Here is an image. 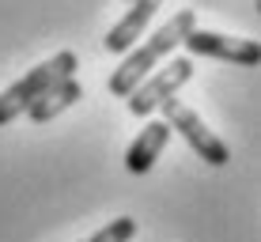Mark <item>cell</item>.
<instances>
[{"mask_svg":"<svg viewBox=\"0 0 261 242\" xmlns=\"http://www.w3.org/2000/svg\"><path fill=\"white\" fill-rule=\"evenodd\" d=\"M190 31H193V12L186 8V12H178L167 26H159V31L151 34L140 49H133L129 57L121 61V68L110 76V95L129 98L133 91H137V84H144V79L163 65V57H170V49L182 46V38H186Z\"/></svg>","mask_w":261,"mask_h":242,"instance_id":"cell-1","label":"cell"},{"mask_svg":"<svg viewBox=\"0 0 261 242\" xmlns=\"http://www.w3.org/2000/svg\"><path fill=\"white\" fill-rule=\"evenodd\" d=\"M72 76H76V53H72V49H61L57 57L34 65L23 79H15L8 91H0V125L15 121L19 114L31 110V106L38 102L49 87L65 84V79H72Z\"/></svg>","mask_w":261,"mask_h":242,"instance_id":"cell-2","label":"cell"},{"mask_svg":"<svg viewBox=\"0 0 261 242\" xmlns=\"http://www.w3.org/2000/svg\"><path fill=\"white\" fill-rule=\"evenodd\" d=\"M190 79H193V57H170L167 65H159L144 84H137V91L125 98V106H129V114H137V118H148L167 98H174L178 87H186Z\"/></svg>","mask_w":261,"mask_h":242,"instance_id":"cell-3","label":"cell"},{"mask_svg":"<svg viewBox=\"0 0 261 242\" xmlns=\"http://www.w3.org/2000/svg\"><path fill=\"white\" fill-rule=\"evenodd\" d=\"M159 110H163L167 129H170V132H178V137H182L186 144L197 151V159H204L208 167H223V163L231 159L227 144H223V140L216 137V132H212L201 118H197V114H193L186 102H178V98H167Z\"/></svg>","mask_w":261,"mask_h":242,"instance_id":"cell-4","label":"cell"},{"mask_svg":"<svg viewBox=\"0 0 261 242\" xmlns=\"http://www.w3.org/2000/svg\"><path fill=\"white\" fill-rule=\"evenodd\" d=\"M182 46L190 49V57H216V61H231V65H257L261 46L254 38H231V34H216V31H193L182 38Z\"/></svg>","mask_w":261,"mask_h":242,"instance_id":"cell-5","label":"cell"},{"mask_svg":"<svg viewBox=\"0 0 261 242\" xmlns=\"http://www.w3.org/2000/svg\"><path fill=\"white\" fill-rule=\"evenodd\" d=\"M159 4L163 0H133V8L121 15L118 23L110 26V34L102 38V46H106V53H129L133 49V42L144 34V26L151 23V15L159 12Z\"/></svg>","mask_w":261,"mask_h":242,"instance_id":"cell-6","label":"cell"},{"mask_svg":"<svg viewBox=\"0 0 261 242\" xmlns=\"http://www.w3.org/2000/svg\"><path fill=\"white\" fill-rule=\"evenodd\" d=\"M167 140H170L167 121H148L137 132V140L125 148V170H129V174H148V170L155 167V159L163 155Z\"/></svg>","mask_w":261,"mask_h":242,"instance_id":"cell-7","label":"cell"},{"mask_svg":"<svg viewBox=\"0 0 261 242\" xmlns=\"http://www.w3.org/2000/svg\"><path fill=\"white\" fill-rule=\"evenodd\" d=\"M80 98H84V87H80V79L72 76V79H65V84H57V87H49L46 95L38 98V102L27 110V118H31L34 125H46V121H53L57 114H65L68 106H76Z\"/></svg>","mask_w":261,"mask_h":242,"instance_id":"cell-8","label":"cell"},{"mask_svg":"<svg viewBox=\"0 0 261 242\" xmlns=\"http://www.w3.org/2000/svg\"><path fill=\"white\" fill-rule=\"evenodd\" d=\"M133 235H137V220H129V216H118V220H110L106 227H98L91 238H84V242H129Z\"/></svg>","mask_w":261,"mask_h":242,"instance_id":"cell-9","label":"cell"}]
</instances>
